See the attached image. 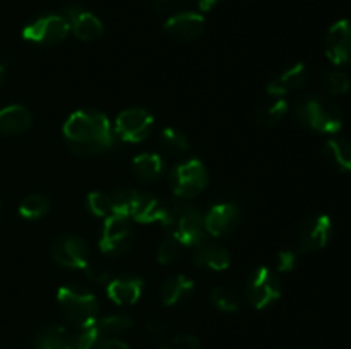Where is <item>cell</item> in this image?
Wrapping results in <instances>:
<instances>
[{
	"label": "cell",
	"mask_w": 351,
	"mask_h": 349,
	"mask_svg": "<svg viewBox=\"0 0 351 349\" xmlns=\"http://www.w3.org/2000/svg\"><path fill=\"white\" fill-rule=\"evenodd\" d=\"M168 181H170L171 190L178 198L189 201V198L197 197L201 192L206 190L209 183V174L202 161L189 159L177 164L171 170Z\"/></svg>",
	"instance_id": "cell-5"
},
{
	"label": "cell",
	"mask_w": 351,
	"mask_h": 349,
	"mask_svg": "<svg viewBox=\"0 0 351 349\" xmlns=\"http://www.w3.org/2000/svg\"><path fill=\"white\" fill-rule=\"evenodd\" d=\"M154 127V116L144 108H127L117 116L115 133L125 142H141Z\"/></svg>",
	"instance_id": "cell-11"
},
{
	"label": "cell",
	"mask_w": 351,
	"mask_h": 349,
	"mask_svg": "<svg viewBox=\"0 0 351 349\" xmlns=\"http://www.w3.org/2000/svg\"><path fill=\"white\" fill-rule=\"evenodd\" d=\"M134 240H136V235H134L129 219L112 214L103 222L99 248L108 255H123L134 246Z\"/></svg>",
	"instance_id": "cell-8"
},
{
	"label": "cell",
	"mask_w": 351,
	"mask_h": 349,
	"mask_svg": "<svg viewBox=\"0 0 351 349\" xmlns=\"http://www.w3.org/2000/svg\"><path fill=\"white\" fill-rule=\"evenodd\" d=\"M19 216L24 219H41L50 211V198L43 194H31L24 197L19 204Z\"/></svg>",
	"instance_id": "cell-27"
},
{
	"label": "cell",
	"mask_w": 351,
	"mask_h": 349,
	"mask_svg": "<svg viewBox=\"0 0 351 349\" xmlns=\"http://www.w3.org/2000/svg\"><path fill=\"white\" fill-rule=\"evenodd\" d=\"M322 84L331 92L332 96L346 94L351 88V81L348 75L341 70H328L322 74Z\"/></svg>",
	"instance_id": "cell-33"
},
{
	"label": "cell",
	"mask_w": 351,
	"mask_h": 349,
	"mask_svg": "<svg viewBox=\"0 0 351 349\" xmlns=\"http://www.w3.org/2000/svg\"><path fill=\"white\" fill-rule=\"evenodd\" d=\"M64 17L69 23V29L81 41H96L105 33L99 17L79 3H71L65 7Z\"/></svg>",
	"instance_id": "cell-12"
},
{
	"label": "cell",
	"mask_w": 351,
	"mask_h": 349,
	"mask_svg": "<svg viewBox=\"0 0 351 349\" xmlns=\"http://www.w3.org/2000/svg\"><path fill=\"white\" fill-rule=\"evenodd\" d=\"M98 349H130V348L125 344V342L120 341V339H110V341L101 342Z\"/></svg>",
	"instance_id": "cell-39"
},
{
	"label": "cell",
	"mask_w": 351,
	"mask_h": 349,
	"mask_svg": "<svg viewBox=\"0 0 351 349\" xmlns=\"http://www.w3.org/2000/svg\"><path fill=\"white\" fill-rule=\"evenodd\" d=\"M281 291L280 276L269 267H259L247 281L245 296L256 310H264L280 300Z\"/></svg>",
	"instance_id": "cell-6"
},
{
	"label": "cell",
	"mask_w": 351,
	"mask_h": 349,
	"mask_svg": "<svg viewBox=\"0 0 351 349\" xmlns=\"http://www.w3.org/2000/svg\"><path fill=\"white\" fill-rule=\"evenodd\" d=\"M137 195H139V192L130 190V188H119V190H115L113 194H110L113 214L130 219L134 205H136Z\"/></svg>",
	"instance_id": "cell-30"
},
{
	"label": "cell",
	"mask_w": 351,
	"mask_h": 349,
	"mask_svg": "<svg viewBox=\"0 0 351 349\" xmlns=\"http://www.w3.org/2000/svg\"><path fill=\"white\" fill-rule=\"evenodd\" d=\"M57 303L69 324L82 328L98 318L99 303L89 291L77 286H62L57 291Z\"/></svg>",
	"instance_id": "cell-3"
},
{
	"label": "cell",
	"mask_w": 351,
	"mask_h": 349,
	"mask_svg": "<svg viewBox=\"0 0 351 349\" xmlns=\"http://www.w3.org/2000/svg\"><path fill=\"white\" fill-rule=\"evenodd\" d=\"M194 281L191 277L184 276V274H175V276L167 277L160 287V296L167 307H173V305L180 303V301L187 300L192 293H194Z\"/></svg>",
	"instance_id": "cell-22"
},
{
	"label": "cell",
	"mask_w": 351,
	"mask_h": 349,
	"mask_svg": "<svg viewBox=\"0 0 351 349\" xmlns=\"http://www.w3.org/2000/svg\"><path fill=\"white\" fill-rule=\"evenodd\" d=\"M154 10L163 14H177L184 10H194V12H209L219 0H151Z\"/></svg>",
	"instance_id": "cell-24"
},
{
	"label": "cell",
	"mask_w": 351,
	"mask_h": 349,
	"mask_svg": "<svg viewBox=\"0 0 351 349\" xmlns=\"http://www.w3.org/2000/svg\"><path fill=\"white\" fill-rule=\"evenodd\" d=\"M206 19L201 12L194 10H184L168 16L165 21V33L178 41H194L204 33Z\"/></svg>",
	"instance_id": "cell-14"
},
{
	"label": "cell",
	"mask_w": 351,
	"mask_h": 349,
	"mask_svg": "<svg viewBox=\"0 0 351 349\" xmlns=\"http://www.w3.org/2000/svg\"><path fill=\"white\" fill-rule=\"evenodd\" d=\"M34 349H74L75 337L62 325H47L33 334Z\"/></svg>",
	"instance_id": "cell-18"
},
{
	"label": "cell",
	"mask_w": 351,
	"mask_h": 349,
	"mask_svg": "<svg viewBox=\"0 0 351 349\" xmlns=\"http://www.w3.org/2000/svg\"><path fill=\"white\" fill-rule=\"evenodd\" d=\"M168 228L173 229L171 236L182 246H199L204 243L206 229L201 212L184 198L171 202V218Z\"/></svg>",
	"instance_id": "cell-4"
},
{
	"label": "cell",
	"mask_w": 351,
	"mask_h": 349,
	"mask_svg": "<svg viewBox=\"0 0 351 349\" xmlns=\"http://www.w3.org/2000/svg\"><path fill=\"white\" fill-rule=\"evenodd\" d=\"M307 81V67L300 62V64L291 65L290 68H287V70L278 74L274 79H271V82L267 84V92L274 96V98H283V96L290 94V92L304 89Z\"/></svg>",
	"instance_id": "cell-17"
},
{
	"label": "cell",
	"mask_w": 351,
	"mask_h": 349,
	"mask_svg": "<svg viewBox=\"0 0 351 349\" xmlns=\"http://www.w3.org/2000/svg\"><path fill=\"white\" fill-rule=\"evenodd\" d=\"M146 331L153 337H163L168 332V322L163 317H151L146 324Z\"/></svg>",
	"instance_id": "cell-38"
},
{
	"label": "cell",
	"mask_w": 351,
	"mask_h": 349,
	"mask_svg": "<svg viewBox=\"0 0 351 349\" xmlns=\"http://www.w3.org/2000/svg\"><path fill=\"white\" fill-rule=\"evenodd\" d=\"M134 173L144 183H151V181H156L160 178L161 171H163V161L158 154L154 153H143L137 154L134 157Z\"/></svg>",
	"instance_id": "cell-25"
},
{
	"label": "cell",
	"mask_w": 351,
	"mask_h": 349,
	"mask_svg": "<svg viewBox=\"0 0 351 349\" xmlns=\"http://www.w3.org/2000/svg\"><path fill=\"white\" fill-rule=\"evenodd\" d=\"M182 255V245L173 238L171 235L165 236L163 240L158 245L156 252V260L163 266H170V263H175Z\"/></svg>",
	"instance_id": "cell-32"
},
{
	"label": "cell",
	"mask_w": 351,
	"mask_h": 349,
	"mask_svg": "<svg viewBox=\"0 0 351 349\" xmlns=\"http://www.w3.org/2000/svg\"><path fill=\"white\" fill-rule=\"evenodd\" d=\"M160 144L167 153L170 154H180L191 147L187 135L182 130L175 129V127H167L163 132L160 133Z\"/></svg>",
	"instance_id": "cell-31"
},
{
	"label": "cell",
	"mask_w": 351,
	"mask_h": 349,
	"mask_svg": "<svg viewBox=\"0 0 351 349\" xmlns=\"http://www.w3.org/2000/svg\"><path fill=\"white\" fill-rule=\"evenodd\" d=\"M192 260H194V263L197 267H204V269L219 272V270L228 269L230 262H232V257H230V252L225 246L204 242L199 246H195Z\"/></svg>",
	"instance_id": "cell-20"
},
{
	"label": "cell",
	"mask_w": 351,
	"mask_h": 349,
	"mask_svg": "<svg viewBox=\"0 0 351 349\" xmlns=\"http://www.w3.org/2000/svg\"><path fill=\"white\" fill-rule=\"evenodd\" d=\"M130 218L136 219L137 222H144V224L161 222L165 228H168L171 218V202H165L154 195L139 192Z\"/></svg>",
	"instance_id": "cell-16"
},
{
	"label": "cell",
	"mask_w": 351,
	"mask_h": 349,
	"mask_svg": "<svg viewBox=\"0 0 351 349\" xmlns=\"http://www.w3.org/2000/svg\"><path fill=\"white\" fill-rule=\"evenodd\" d=\"M160 349H201V342H199L195 335L178 334L167 339Z\"/></svg>",
	"instance_id": "cell-35"
},
{
	"label": "cell",
	"mask_w": 351,
	"mask_h": 349,
	"mask_svg": "<svg viewBox=\"0 0 351 349\" xmlns=\"http://www.w3.org/2000/svg\"><path fill=\"white\" fill-rule=\"evenodd\" d=\"M0 214H2V202H0Z\"/></svg>",
	"instance_id": "cell-41"
},
{
	"label": "cell",
	"mask_w": 351,
	"mask_h": 349,
	"mask_svg": "<svg viewBox=\"0 0 351 349\" xmlns=\"http://www.w3.org/2000/svg\"><path fill=\"white\" fill-rule=\"evenodd\" d=\"M50 255L55 263L65 269H84L89 260V248L82 238L71 233L58 235L51 242Z\"/></svg>",
	"instance_id": "cell-9"
},
{
	"label": "cell",
	"mask_w": 351,
	"mask_h": 349,
	"mask_svg": "<svg viewBox=\"0 0 351 349\" xmlns=\"http://www.w3.org/2000/svg\"><path fill=\"white\" fill-rule=\"evenodd\" d=\"M69 33L71 29L64 16L47 14L26 24L23 29V38L29 43L41 44V47H53V44L62 43Z\"/></svg>",
	"instance_id": "cell-7"
},
{
	"label": "cell",
	"mask_w": 351,
	"mask_h": 349,
	"mask_svg": "<svg viewBox=\"0 0 351 349\" xmlns=\"http://www.w3.org/2000/svg\"><path fill=\"white\" fill-rule=\"evenodd\" d=\"M302 252L298 248L291 250H281L276 257V269L281 270V272H291V270L297 267L298 260H300Z\"/></svg>",
	"instance_id": "cell-36"
},
{
	"label": "cell",
	"mask_w": 351,
	"mask_h": 349,
	"mask_svg": "<svg viewBox=\"0 0 351 349\" xmlns=\"http://www.w3.org/2000/svg\"><path fill=\"white\" fill-rule=\"evenodd\" d=\"M202 221H204V229L208 235L221 238L237 229L240 222V207L232 202L216 204L209 209Z\"/></svg>",
	"instance_id": "cell-15"
},
{
	"label": "cell",
	"mask_w": 351,
	"mask_h": 349,
	"mask_svg": "<svg viewBox=\"0 0 351 349\" xmlns=\"http://www.w3.org/2000/svg\"><path fill=\"white\" fill-rule=\"evenodd\" d=\"M33 123L31 112L23 105H9L0 109V133L2 135H21Z\"/></svg>",
	"instance_id": "cell-21"
},
{
	"label": "cell",
	"mask_w": 351,
	"mask_h": 349,
	"mask_svg": "<svg viewBox=\"0 0 351 349\" xmlns=\"http://www.w3.org/2000/svg\"><path fill=\"white\" fill-rule=\"evenodd\" d=\"M69 149L79 157H93L113 146V130L108 116L95 109L74 112L64 123Z\"/></svg>",
	"instance_id": "cell-1"
},
{
	"label": "cell",
	"mask_w": 351,
	"mask_h": 349,
	"mask_svg": "<svg viewBox=\"0 0 351 349\" xmlns=\"http://www.w3.org/2000/svg\"><path fill=\"white\" fill-rule=\"evenodd\" d=\"M86 204H88L89 212L93 216H98V218H108L113 214L112 209V198L108 194H103V192H91L86 198Z\"/></svg>",
	"instance_id": "cell-34"
},
{
	"label": "cell",
	"mask_w": 351,
	"mask_h": 349,
	"mask_svg": "<svg viewBox=\"0 0 351 349\" xmlns=\"http://www.w3.org/2000/svg\"><path fill=\"white\" fill-rule=\"evenodd\" d=\"M288 112V103L283 98H276L274 101L266 103L257 112V122L264 127H274L283 120Z\"/></svg>",
	"instance_id": "cell-28"
},
{
	"label": "cell",
	"mask_w": 351,
	"mask_h": 349,
	"mask_svg": "<svg viewBox=\"0 0 351 349\" xmlns=\"http://www.w3.org/2000/svg\"><path fill=\"white\" fill-rule=\"evenodd\" d=\"M324 154L339 171L351 173V140L329 139L324 146Z\"/></svg>",
	"instance_id": "cell-26"
},
{
	"label": "cell",
	"mask_w": 351,
	"mask_h": 349,
	"mask_svg": "<svg viewBox=\"0 0 351 349\" xmlns=\"http://www.w3.org/2000/svg\"><path fill=\"white\" fill-rule=\"evenodd\" d=\"M324 50L336 65H351V19H341L329 27Z\"/></svg>",
	"instance_id": "cell-13"
},
{
	"label": "cell",
	"mask_w": 351,
	"mask_h": 349,
	"mask_svg": "<svg viewBox=\"0 0 351 349\" xmlns=\"http://www.w3.org/2000/svg\"><path fill=\"white\" fill-rule=\"evenodd\" d=\"M332 236V221L328 214H311L298 224V250L302 253L317 252L329 243Z\"/></svg>",
	"instance_id": "cell-10"
},
{
	"label": "cell",
	"mask_w": 351,
	"mask_h": 349,
	"mask_svg": "<svg viewBox=\"0 0 351 349\" xmlns=\"http://www.w3.org/2000/svg\"><path fill=\"white\" fill-rule=\"evenodd\" d=\"M295 116L305 129L321 133H336L343 127V112L338 103L324 94L304 96L295 103Z\"/></svg>",
	"instance_id": "cell-2"
},
{
	"label": "cell",
	"mask_w": 351,
	"mask_h": 349,
	"mask_svg": "<svg viewBox=\"0 0 351 349\" xmlns=\"http://www.w3.org/2000/svg\"><path fill=\"white\" fill-rule=\"evenodd\" d=\"M106 294L115 305L129 307L139 301L143 294V281L137 277H119V279L108 281Z\"/></svg>",
	"instance_id": "cell-19"
},
{
	"label": "cell",
	"mask_w": 351,
	"mask_h": 349,
	"mask_svg": "<svg viewBox=\"0 0 351 349\" xmlns=\"http://www.w3.org/2000/svg\"><path fill=\"white\" fill-rule=\"evenodd\" d=\"M211 303L213 307L218 308L219 311L225 313H233L240 308V296L233 287L218 286L211 291Z\"/></svg>",
	"instance_id": "cell-29"
},
{
	"label": "cell",
	"mask_w": 351,
	"mask_h": 349,
	"mask_svg": "<svg viewBox=\"0 0 351 349\" xmlns=\"http://www.w3.org/2000/svg\"><path fill=\"white\" fill-rule=\"evenodd\" d=\"M5 77H7V70L3 65H0V88L3 86V82H5Z\"/></svg>",
	"instance_id": "cell-40"
},
{
	"label": "cell",
	"mask_w": 351,
	"mask_h": 349,
	"mask_svg": "<svg viewBox=\"0 0 351 349\" xmlns=\"http://www.w3.org/2000/svg\"><path fill=\"white\" fill-rule=\"evenodd\" d=\"M132 325V318L125 317V315H110V317L96 318L93 322V327H95L99 342L110 341V339H120Z\"/></svg>",
	"instance_id": "cell-23"
},
{
	"label": "cell",
	"mask_w": 351,
	"mask_h": 349,
	"mask_svg": "<svg viewBox=\"0 0 351 349\" xmlns=\"http://www.w3.org/2000/svg\"><path fill=\"white\" fill-rule=\"evenodd\" d=\"M82 270H84V272H86L88 279L93 281V283H96V284L106 283V281L110 279L108 269H105V267L99 266V263H91V262H89L88 266H86Z\"/></svg>",
	"instance_id": "cell-37"
}]
</instances>
